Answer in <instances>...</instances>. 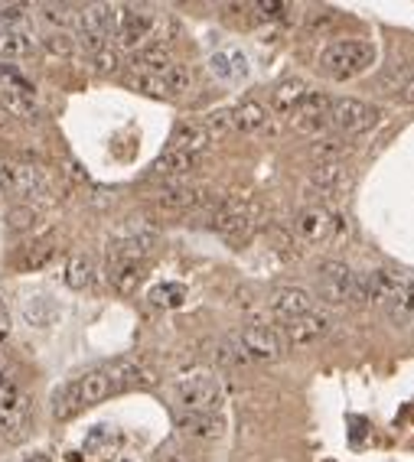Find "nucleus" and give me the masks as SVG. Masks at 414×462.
<instances>
[{"label":"nucleus","instance_id":"nucleus-26","mask_svg":"<svg viewBox=\"0 0 414 462\" xmlns=\"http://www.w3.org/2000/svg\"><path fill=\"white\" fill-rule=\"evenodd\" d=\"M23 320L30 326H37V329H46V326H53L59 320V303L53 296H30L23 303Z\"/></svg>","mask_w":414,"mask_h":462},{"label":"nucleus","instance_id":"nucleus-6","mask_svg":"<svg viewBox=\"0 0 414 462\" xmlns=\"http://www.w3.org/2000/svg\"><path fill=\"white\" fill-rule=\"evenodd\" d=\"M378 117H382V107L366 105L359 98H340L330 107V124L340 133H366L378 124Z\"/></svg>","mask_w":414,"mask_h":462},{"label":"nucleus","instance_id":"nucleus-7","mask_svg":"<svg viewBox=\"0 0 414 462\" xmlns=\"http://www.w3.org/2000/svg\"><path fill=\"white\" fill-rule=\"evenodd\" d=\"M79 30L85 49H91V53L105 49L108 46L105 39L115 33V7H108V4H89V7H82Z\"/></svg>","mask_w":414,"mask_h":462},{"label":"nucleus","instance_id":"nucleus-8","mask_svg":"<svg viewBox=\"0 0 414 462\" xmlns=\"http://www.w3.org/2000/svg\"><path fill=\"white\" fill-rule=\"evenodd\" d=\"M238 346L248 358H258V362H278L284 355V338L274 326L268 322H252L245 326L242 336H238Z\"/></svg>","mask_w":414,"mask_h":462},{"label":"nucleus","instance_id":"nucleus-22","mask_svg":"<svg viewBox=\"0 0 414 462\" xmlns=\"http://www.w3.org/2000/svg\"><path fill=\"white\" fill-rule=\"evenodd\" d=\"M209 143H212V137H209L206 127H203V124H193V121H186V124H180L177 131H173V137H170V150L193 153V157H199L203 150H209Z\"/></svg>","mask_w":414,"mask_h":462},{"label":"nucleus","instance_id":"nucleus-27","mask_svg":"<svg viewBox=\"0 0 414 462\" xmlns=\"http://www.w3.org/2000/svg\"><path fill=\"white\" fill-rule=\"evenodd\" d=\"M0 107H4V111H10L13 117H20V121H30V124L43 117V107L37 105V98H30V95H20V91L0 89Z\"/></svg>","mask_w":414,"mask_h":462},{"label":"nucleus","instance_id":"nucleus-1","mask_svg":"<svg viewBox=\"0 0 414 462\" xmlns=\"http://www.w3.org/2000/svg\"><path fill=\"white\" fill-rule=\"evenodd\" d=\"M372 63H375V49H372V43H362V39H336L320 53V65L336 81L356 79L366 69H372Z\"/></svg>","mask_w":414,"mask_h":462},{"label":"nucleus","instance_id":"nucleus-17","mask_svg":"<svg viewBox=\"0 0 414 462\" xmlns=\"http://www.w3.org/2000/svg\"><path fill=\"white\" fill-rule=\"evenodd\" d=\"M310 310H314V300H310V294L300 290V287H280V290L271 294V312L280 316L284 322L300 320V316H306Z\"/></svg>","mask_w":414,"mask_h":462},{"label":"nucleus","instance_id":"nucleus-20","mask_svg":"<svg viewBox=\"0 0 414 462\" xmlns=\"http://www.w3.org/2000/svg\"><path fill=\"white\" fill-rule=\"evenodd\" d=\"M306 95H310V91H306V81L304 79L278 81V85H274V91H271V111H274V115H294Z\"/></svg>","mask_w":414,"mask_h":462},{"label":"nucleus","instance_id":"nucleus-34","mask_svg":"<svg viewBox=\"0 0 414 462\" xmlns=\"http://www.w3.org/2000/svg\"><path fill=\"white\" fill-rule=\"evenodd\" d=\"M43 23L56 27V33H69V30L79 23V13H75L69 4H46V7H43Z\"/></svg>","mask_w":414,"mask_h":462},{"label":"nucleus","instance_id":"nucleus-44","mask_svg":"<svg viewBox=\"0 0 414 462\" xmlns=\"http://www.w3.org/2000/svg\"><path fill=\"white\" fill-rule=\"evenodd\" d=\"M203 127L209 131V137H212V133H226L229 127H232V111H216V115H209Z\"/></svg>","mask_w":414,"mask_h":462},{"label":"nucleus","instance_id":"nucleus-46","mask_svg":"<svg viewBox=\"0 0 414 462\" xmlns=\"http://www.w3.org/2000/svg\"><path fill=\"white\" fill-rule=\"evenodd\" d=\"M30 225H33V209L23 205V209H13V212H10V228L13 231H23L30 228Z\"/></svg>","mask_w":414,"mask_h":462},{"label":"nucleus","instance_id":"nucleus-36","mask_svg":"<svg viewBox=\"0 0 414 462\" xmlns=\"http://www.w3.org/2000/svg\"><path fill=\"white\" fill-rule=\"evenodd\" d=\"M183 300H186V287L183 284H157L151 290L153 306H167V310H173V306H180Z\"/></svg>","mask_w":414,"mask_h":462},{"label":"nucleus","instance_id":"nucleus-24","mask_svg":"<svg viewBox=\"0 0 414 462\" xmlns=\"http://www.w3.org/2000/svg\"><path fill=\"white\" fill-rule=\"evenodd\" d=\"M199 163V157H193V153H180V150H167L160 153L157 160H153L151 173L153 176H163V179H177V176H186V173H193Z\"/></svg>","mask_w":414,"mask_h":462},{"label":"nucleus","instance_id":"nucleus-23","mask_svg":"<svg viewBox=\"0 0 414 462\" xmlns=\"http://www.w3.org/2000/svg\"><path fill=\"white\" fill-rule=\"evenodd\" d=\"M170 65H173V56H170V46L167 43L147 46L144 53H137V59H134V72L151 75V79H163Z\"/></svg>","mask_w":414,"mask_h":462},{"label":"nucleus","instance_id":"nucleus-45","mask_svg":"<svg viewBox=\"0 0 414 462\" xmlns=\"http://www.w3.org/2000/svg\"><path fill=\"white\" fill-rule=\"evenodd\" d=\"M254 10H258L264 20H280L290 7L288 4H280V0H262V4H254Z\"/></svg>","mask_w":414,"mask_h":462},{"label":"nucleus","instance_id":"nucleus-19","mask_svg":"<svg viewBox=\"0 0 414 462\" xmlns=\"http://www.w3.org/2000/svg\"><path fill=\"white\" fill-rule=\"evenodd\" d=\"M212 192L209 189H196V186H170L163 189L157 196V205L167 209V212H180V209H199V205H212Z\"/></svg>","mask_w":414,"mask_h":462},{"label":"nucleus","instance_id":"nucleus-9","mask_svg":"<svg viewBox=\"0 0 414 462\" xmlns=\"http://www.w3.org/2000/svg\"><path fill=\"white\" fill-rule=\"evenodd\" d=\"M254 215H258V205L254 202H248V199H229V202H219L212 225H216L219 235L238 241L254 228Z\"/></svg>","mask_w":414,"mask_h":462},{"label":"nucleus","instance_id":"nucleus-12","mask_svg":"<svg viewBox=\"0 0 414 462\" xmlns=\"http://www.w3.org/2000/svg\"><path fill=\"white\" fill-rule=\"evenodd\" d=\"M330 329H333V316H330V312L310 310L306 316H300V320L284 322L280 338L290 342V346H314V342H320L323 336H330Z\"/></svg>","mask_w":414,"mask_h":462},{"label":"nucleus","instance_id":"nucleus-48","mask_svg":"<svg viewBox=\"0 0 414 462\" xmlns=\"http://www.w3.org/2000/svg\"><path fill=\"white\" fill-rule=\"evenodd\" d=\"M10 336V312L7 306H4V300H0V342Z\"/></svg>","mask_w":414,"mask_h":462},{"label":"nucleus","instance_id":"nucleus-32","mask_svg":"<svg viewBox=\"0 0 414 462\" xmlns=\"http://www.w3.org/2000/svg\"><path fill=\"white\" fill-rule=\"evenodd\" d=\"M63 274H65L63 277L65 287H73V290H85V287L95 280V264H91L89 254H73Z\"/></svg>","mask_w":414,"mask_h":462},{"label":"nucleus","instance_id":"nucleus-31","mask_svg":"<svg viewBox=\"0 0 414 462\" xmlns=\"http://www.w3.org/2000/svg\"><path fill=\"white\" fill-rule=\"evenodd\" d=\"M56 251H59V238H56V235H43V238H37L33 244H27V251H23V267L39 270V267H46L56 258Z\"/></svg>","mask_w":414,"mask_h":462},{"label":"nucleus","instance_id":"nucleus-33","mask_svg":"<svg viewBox=\"0 0 414 462\" xmlns=\"http://www.w3.org/2000/svg\"><path fill=\"white\" fill-rule=\"evenodd\" d=\"M349 150L352 147L342 137H316V143L310 147V153L320 163H340L342 157H349Z\"/></svg>","mask_w":414,"mask_h":462},{"label":"nucleus","instance_id":"nucleus-43","mask_svg":"<svg viewBox=\"0 0 414 462\" xmlns=\"http://www.w3.org/2000/svg\"><path fill=\"white\" fill-rule=\"evenodd\" d=\"M219 362L222 364H245L248 362V355H245L242 346H238V338H229V342L219 346Z\"/></svg>","mask_w":414,"mask_h":462},{"label":"nucleus","instance_id":"nucleus-16","mask_svg":"<svg viewBox=\"0 0 414 462\" xmlns=\"http://www.w3.org/2000/svg\"><path fill=\"white\" fill-rule=\"evenodd\" d=\"M349 186H352V173L342 167V163H320V167L310 173V189L326 199L346 196Z\"/></svg>","mask_w":414,"mask_h":462},{"label":"nucleus","instance_id":"nucleus-38","mask_svg":"<svg viewBox=\"0 0 414 462\" xmlns=\"http://www.w3.org/2000/svg\"><path fill=\"white\" fill-rule=\"evenodd\" d=\"M163 89H167V95H183V91H189V81H193V72L186 69V65L173 63L170 69H167V75H163Z\"/></svg>","mask_w":414,"mask_h":462},{"label":"nucleus","instance_id":"nucleus-42","mask_svg":"<svg viewBox=\"0 0 414 462\" xmlns=\"http://www.w3.org/2000/svg\"><path fill=\"white\" fill-rule=\"evenodd\" d=\"M27 27V7L20 4H0V30H23Z\"/></svg>","mask_w":414,"mask_h":462},{"label":"nucleus","instance_id":"nucleus-47","mask_svg":"<svg viewBox=\"0 0 414 462\" xmlns=\"http://www.w3.org/2000/svg\"><path fill=\"white\" fill-rule=\"evenodd\" d=\"M330 23H333V17H330L326 10H314V13H310V30H326Z\"/></svg>","mask_w":414,"mask_h":462},{"label":"nucleus","instance_id":"nucleus-4","mask_svg":"<svg viewBox=\"0 0 414 462\" xmlns=\"http://www.w3.org/2000/svg\"><path fill=\"white\" fill-rule=\"evenodd\" d=\"M356 294V274L349 267L340 264V261H326L316 270V296L330 306H342V303H352Z\"/></svg>","mask_w":414,"mask_h":462},{"label":"nucleus","instance_id":"nucleus-5","mask_svg":"<svg viewBox=\"0 0 414 462\" xmlns=\"http://www.w3.org/2000/svg\"><path fill=\"white\" fill-rule=\"evenodd\" d=\"M411 277L398 274V270H372L366 277H356V294H352V303H392L401 290L408 287Z\"/></svg>","mask_w":414,"mask_h":462},{"label":"nucleus","instance_id":"nucleus-14","mask_svg":"<svg viewBox=\"0 0 414 462\" xmlns=\"http://www.w3.org/2000/svg\"><path fill=\"white\" fill-rule=\"evenodd\" d=\"M333 212L323 209V205H306L304 212L294 218V228H298L300 241H306V244H323L333 235Z\"/></svg>","mask_w":414,"mask_h":462},{"label":"nucleus","instance_id":"nucleus-10","mask_svg":"<svg viewBox=\"0 0 414 462\" xmlns=\"http://www.w3.org/2000/svg\"><path fill=\"white\" fill-rule=\"evenodd\" d=\"M153 23V10L147 7H115V36H117V46H125V49H134L141 46L151 36Z\"/></svg>","mask_w":414,"mask_h":462},{"label":"nucleus","instance_id":"nucleus-50","mask_svg":"<svg viewBox=\"0 0 414 462\" xmlns=\"http://www.w3.org/2000/svg\"><path fill=\"white\" fill-rule=\"evenodd\" d=\"M23 462H53V459H49L46 453H33V456H27Z\"/></svg>","mask_w":414,"mask_h":462},{"label":"nucleus","instance_id":"nucleus-37","mask_svg":"<svg viewBox=\"0 0 414 462\" xmlns=\"http://www.w3.org/2000/svg\"><path fill=\"white\" fill-rule=\"evenodd\" d=\"M56 407H53V414L59 420H69L75 414V410H82V400H79V388H75V381L73 384H65L63 391L56 394V400H53Z\"/></svg>","mask_w":414,"mask_h":462},{"label":"nucleus","instance_id":"nucleus-2","mask_svg":"<svg viewBox=\"0 0 414 462\" xmlns=\"http://www.w3.org/2000/svg\"><path fill=\"white\" fill-rule=\"evenodd\" d=\"M30 433V398L10 374L0 372V436L20 443Z\"/></svg>","mask_w":414,"mask_h":462},{"label":"nucleus","instance_id":"nucleus-15","mask_svg":"<svg viewBox=\"0 0 414 462\" xmlns=\"http://www.w3.org/2000/svg\"><path fill=\"white\" fill-rule=\"evenodd\" d=\"M105 374L111 381V394L115 391H134V388H151L157 378H153L151 368L131 362V358H121V362L105 364Z\"/></svg>","mask_w":414,"mask_h":462},{"label":"nucleus","instance_id":"nucleus-18","mask_svg":"<svg viewBox=\"0 0 414 462\" xmlns=\"http://www.w3.org/2000/svg\"><path fill=\"white\" fill-rule=\"evenodd\" d=\"M209 72H212L219 81H242L248 79V56H245L242 49H235V46H226V49L212 53Z\"/></svg>","mask_w":414,"mask_h":462},{"label":"nucleus","instance_id":"nucleus-39","mask_svg":"<svg viewBox=\"0 0 414 462\" xmlns=\"http://www.w3.org/2000/svg\"><path fill=\"white\" fill-rule=\"evenodd\" d=\"M0 89H7V91H20V95H37V89H33V81L23 79L13 65H0Z\"/></svg>","mask_w":414,"mask_h":462},{"label":"nucleus","instance_id":"nucleus-40","mask_svg":"<svg viewBox=\"0 0 414 462\" xmlns=\"http://www.w3.org/2000/svg\"><path fill=\"white\" fill-rule=\"evenodd\" d=\"M46 53L53 56H75V49H79V39H75L73 33H49L43 39Z\"/></svg>","mask_w":414,"mask_h":462},{"label":"nucleus","instance_id":"nucleus-11","mask_svg":"<svg viewBox=\"0 0 414 462\" xmlns=\"http://www.w3.org/2000/svg\"><path fill=\"white\" fill-rule=\"evenodd\" d=\"M0 179H4L13 192H20V196H33V199L49 196V179L43 176V169L30 167V163L23 160L0 163Z\"/></svg>","mask_w":414,"mask_h":462},{"label":"nucleus","instance_id":"nucleus-49","mask_svg":"<svg viewBox=\"0 0 414 462\" xmlns=\"http://www.w3.org/2000/svg\"><path fill=\"white\" fill-rule=\"evenodd\" d=\"M401 101H405V105H414V79L401 89Z\"/></svg>","mask_w":414,"mask_h":462},{"label":"nucleus","instance_id":"nucleus-13","mask_svg":"<svg viewBox=\"0 0 414 462\" xmlns=\"http://www.w3.org/2000/svg\"><path fill=\"white\" fill-rule=\"evenodd\" d=\"M330 107H333V101L326 98V95H320V91H310L304 101H300V107L290 115V121H294V131L298 133H310V137H320L323 133V127L330 124Z\"/></svg>","mask_w":414,"mask_h":462},{"label":"nucleus","instance_id":"nucleus-51","mask_svg":"<svg viewBox=\"0 0 414 462\" xmlns=\"http://www.w3.org/2000/svg\"><path fill=\"white\" fill-rule=\"evenodd\" d=\"M4 127H7V121H4V115H0V131H4Z\"/></svg>","mask_w":414,"mask_h":462},{"label":"nucleus","instance_id":"nucleus-3","mask_svg":"<svg viewBox=\"0 0 414 462\" xmlns=\"http://www.w3.org/2000/svg\"><path fill=\"white\" fill-rule=\"evenodd\" d=\"M177 400H180L183 414H216L222 407V388L206 372L189 374L177 381Z\"/></svg>","mask_w":414,"mask_h":462},{"label":"nucleus","instance_id":"nucleus-25","mask_svg":"<svg viewBox=\"0 0 414 462\" xmlns=\"http://www.w3.org/2000/svg\"><path fill=\"white\" fill-rule=\"evenodd\" d=\"M75 388H79L82 407L99 404V400H105L111 394V381H108V374H105V368H95V372L82 374L79 381H75Z\"/></svg>","mask_w":414,"mask_h":462},{"label":"nucleus","instance_id":"nucleus-35","mask_svg":"<svg viewBox=\"0 0 414 462\" xmlns=\"http://www.w3.org/2000/svg\"><path fill=\"white\" fill-rule=\"evenodd\" d=\"M388 320L398 322V326H405L408 320H414V280H408L405 290L388 303Z\"/></svg>","mask_w":414,"mask_h":462},{"label":"nucleus","instance_id":"nucleus-41","mask_svg":"<svg viewBox=\"0 0 414 462\" xmlns=\"http://www.w3.org/2000/svg\"><path fill=\"white\" fill-rule=\"evenodd\" d=\"M91 69L99 72V75H115V72L121 69V56H117V49L105 46L99 53H91Z\"/></svg>","mask_w":414,"mask_h":462},{"label":"nucleus","instance_id":"nucleus-21","mask_svg":"<svg viewBox=\"0 0 414 462\" xmlns=\"http://www.w3.org/2000/svg\"><path fill=\"white\" fill-rule=\"evenodd\" d=\"M177 427H180V433L196 436V440H216V436H222L226 424L219 414H180Z\"/></svg>","mask_w":414,"mask_h":462},{"label":"nucleus","instance_id":"nucleus-29","mask_svg":"<svg viewBox=\"0 0 414 462\" xmlns=\"http://www.w3.org/2000/svg\"><path fill=\"white\" fill-rule=\"evenodd\" d=\"M108 280L117 294H134L137 287H141V280H144V267L131 264V261H115L108 270Z\"/></svg>","mask_w":414,"mask_h":462},{"label":"nucleus","instance_id":"nucleus-28","mask_svg":"<svg viewBox=\"0 0 414 462\" xmlns=\"http://www.w3.org/2000/svg\"><path fill=\"white\" fill-rule=\"evenodd\" d=\"M268 124V111H264V105H258V101H242V105L232 111V127L242 133H254L262 131V127Z\"/></svg>","mask_w":414,"mask_h":462},{"label":"nucleus","instance_id":"nucleus-30","mask_svg":"<svg viewBox=\"0 0 414 462\" xmlns=\"http://www.w3.org/2000/svg\"><path fill=\"white\" fill-rule=\"evenodd\" d=\"M37 49L27 30H0V59H20Z\"/></svg>","mask_w":414,"mask_h":462}]
</instances>
